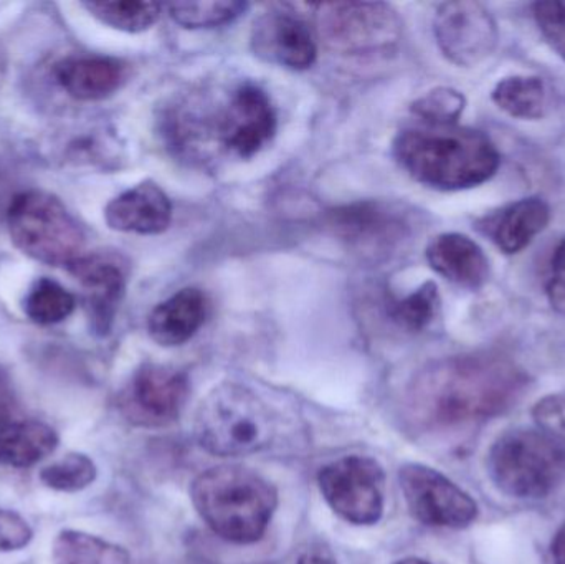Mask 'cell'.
<instances>
[{
	"label": "cell",
	"mask_w": 565,
	"mask_h": 564,
	"mask_svg": "<svg viewBox=\"0 0 565 564\" xmlns=\"http://www.w3.org/2000/svg\"><path fill=\"white\" fill-rule=\"evenodd\" d=\"M551 222V207L544 199L524 198L478 222V228L504 254L523 252Z\"/></svg>",
	"instance_id": "18"
},
{
	"label": "cell",
	"mask_w": 565,
	"mask_h": 564,
	"mask_svg": "<svg viewBox=\"0 0 565 564\" xmlns=\"http://www.w3.org/2000/svg\"><path fill=\"white\" fill-rule=\"evenodd\" d=\"M32 536V529L19 513L0 509V552H19Z\"/></svg>",
	"instance_id": "32"
},
{
	"label": "cell",
	"mask_w": 565,
	"mask_h": 564,
	"mask_svg": "<svg viewBox=\"0 0 565 564\" xmlns=\"http://www.w3.org/2000/svg\"><path fill=\"white\" fill-rule=\"evenodd\" d=\"M533 13L544 39L565 62V3L537 2Z\"/></svg>",
	"instance_id": "30"
},
{
	"label": "cell",
	"mask_w": 565,
	"mask_h": 564,
	"mask_svg": "<svg viewBox=\"0 0 565 564\" xmlns=\"http://www.w3.org/2000/svg\"><path fill=\"white\" fill-rule=\"evenodd\" d=\"M395 564H431V563L425 562V560H422V558H415V556H411V558L401 560V562H397Z\"/></svg>",
	"instance_id": "37"
},
{
	"label": "cell",
	"mask_w": 565,
	"mask_h": 564,
	"mask_svg": "<svg viewBox=\"0 0 565 564\" xmlns=\"http://www.w3.org/2000/svg\"><path fill=\"white\" fill-rule=\"evenodd\" d=\"M551 553H553L554 564H565V523L561 526L559 532L554 536L553 546H551Z\"/></svg>",
	"instance_id": "36"
},
{
	"label": "cell",
	"mask_w": 565,
	"mask_h": 564,
	"mask_svg": "<svg viewBox=\"0 0 565 564\" xmlns=\"http://www.w3.org/2000/svg\"><path fill=\"white\" fill-rule=\"evenodd\" d=\"M55 564H131L128 550L99 536L63 530L53 543Z\"/></svg>",
	"instance_id": "22"
},
{
	"label": "cell",
	"mask_w": 565,
	"mask_h": 564,
	"mask_svg": "<svg viewBox=\"0 0 565 564\" xmlns=\"http://www.w3.org/2000/svg\"><path fill=\"white\" fill-rule=\"evenodd\" d=\"M205 315V295L198 288H184L152 310L148 321L149 334L161 347H181L201 330Z\"/></svg>",
	"instance_id": "20"
},
{
	"label": "cell",
	"mask_w": 565,
	"mask_h": 564,
	"mask_svg": "<svg viewBox=\"0 0 565 564\" xmlns=\"http://www.w3.org/2000/svg\"><path fill=\"white\" fill-rule=\"evenodd\" d=\"M434 32L445 58L467 68L487 60L500 40L490 10L470 0L441 3L435 15Z\"/></svg>",
	"instance_id": "11"
},
{
	"label": "cell",
	"mask_w": 565,
	"mask_h": 564,
	"mask_svg": "<svg viewBox=\"0 0 565 564\" xmlns=\"http://www.w3.org/2000/svg\"><path fill=\"white\" fill-rule=\"evenodd\" d=\"M218 121V139L238 158L257 155L277 131V113L264 89L252 83L232 93Z\"/></svg>",
	"instance_id": "13"
},
{
	"label": "cell",
	"mask_w": 565,
	"mask_h": 564,
	"mask_svg": "<svg viewBox=\"0 0 565 564\" xmlns=\"http://www.w3.org/2000/svg\"><path fill=\"white\" fill-rule=\"evenodd\" d=\"M547 298L557 313L565 317V237L557 244L551 262V275L547 280Z\"/></svg>",
	"instance_id": "33"
},
{
	"label": "cell",
	"mask_w": 565,
	"mask_h": 564,
	"mask_svg": "<svg viewBox=\"0 0 565 564\" xmlns=\"http://www.w3.org/2000/svg\"><path fill=\"white\" fill-rule=\"evenodd\" d=\"M58 447L52 427L36 421L0 427V466L26 469L42 462Z\"/></svg>",
	"instance_id": "21"
},
{
	"label": "cell",
	"mask_w": 565,
	"mask_h": 564,
	"mask_svg": "<svg viewBox=\"0 0 565 564\" xmlns=\"http://www.w3.org/2000/svg\"><path fill=\"white\" fill-rule=\"evenodd\" d=\"M488 472L507 496L544 499L564 480L565 447L541 430H510L491 447Z\"/></svg>",
	"instance_id": "5"
},
{
	"label": "cell",
	"mask_w": 565,
	"mask_h": 564,
	"mask_svg": "<svg viewBox=\"0 0 565 564\" xmlns=\"http://www.w3.org/2000/svg\"><path fill=\"white\" fill-rule=\"evenodd\" d=\"M0 68H2V66H0Z\"/></svg>",
	"instance_id": "38"
},
{
	"label": "cell",
	"mask_w": 565,
	"mask_h": 564,
	"mask_svg": "<svg viewBox=\"0 0 565 564\" xmlns=\"http://www.w3.org/2000/svg\"><path fill=\"white\" fill-rule=\"evenodd\" d=\"M275 433L267 404L238 384L215 387L195 411V439L211 456L227 459L262 453L271 446Z\"/></svg>",
	"instance_id": "4"
},
{
	"label": "cell",
	"mask_w": 565,
	"mask_h": 564,
	"mask_svg": "<svg viewBox=\"0 0 565 564\" xmlns=\"http://www.w3.org/2000/svg\"><path fill=\"white\" fill-rule=\"evenodd\" d=\"M75 297L62 285L50 278H40L30 288L23 310L33 323L55 324L66 320L75 310Z\"/></svg>",
	"instance_id": "25"
},
{
	"label": "cell",
	"mask_w": 565,
	"mask_h": 564,
	"mask_svg": "<svg viewBox=\"0 0 565 564\" xmlns=\"http://www.w3.org/2000/svg\"><path fill=\"white\" fill-rule=\"evenodd\" d=\"M191 396L188 373L166 364L146 363L129 387L128 416L146 426H166L179 419Z\"/></svg>",
	"instance_id": "12"
},
{
	"label": "cell",
	"mask_w": 565,
	"mask_h": 564,
	"mask_svg": "<svg viewBox=\"0 0 565 564\" xmlns=\"http://www.w3.org/2000/svg\"><path fill=\"white\" fill-rule=\"evenodd\" d=\"M326 222L345 247L375 262L397 254L414 234L408 212L382 201L355 202L332 209Z\"/></svg>",
	"instance_id": "9"
},
{
	"label": "cell",
	"mask_w": 565,
	"mask_h": 564,
	"mask_svg": "<svg viewBox=\"0 0 565 564\" xmlns=\"http://www.w3.org/2000/svg\"><path fill=\"white\" fill-rule=\"evenodd\" d=\"M68 270L85 291L93 330L98 334L108 333L125 294L126 277L121 265L108 255H82L68 265Z\"/></svg>",
	"instance_id": "15"
},
{
	"label": "cell",
	"mask_w": 565,
	"mask_h": 564,
	"mask_svg": "<svg viewBox=\"0 0 565 564\" xmlns=\"http://www.w3.org/2000/svg\"><path fill=\"white\" fill-rule=\"evenodd\" d=\"M533 417L541 433L565 447V394H551L537 401Z\"/></svg>",
	"instance_id": "31"
},
{
	"label": "cell",
	"mask_w": 565,
	"mask_h": 564,
	"mask_svg": "<svg viewBox=\"0 0 565 564\" xmlns=\"http://www.w3.org/2000/svg\"><path fill=\"white\" fill-rule=\"evenodd\" d=\"M440 308V294L434 281H425L417 290L391 308V317L398 327L407 331H422L437 317Z\"/></svg>",
	"instance_id": "28"
},
{
	"label": "cell",
	"mask_w": 565,
	"mask_h": 564,
	"mask_svg": "<svg viewBox=\"0 0 565 564\" xmlns=\"http://www.w3.org/2000/svg\"><path fill=\"white\" fill-rule=\"evenodd\" d=\"M526 386V373L510 358L465 354L422 371L411 391V406L427 426H465L503 414Z\"/></svg>",
	"instance_id": "1"
},
{
	"label": "cell",
	"mask_w": 565,
	"mask_h": 564,
	"mask_svg": "<svg viewBox=\"0 0 565 564\" xmlns=\"http://www.w3.org/2000/svg\"><path fill=\"white\" fill-rule=\"evenodd\" d=\"M394 155L412 179L438 191L477 188L490 181L501 164L490 136L457 125L404 129L395 138Z\"/></svg>",
	"instance_id": "2"
},
{
	"label": "cell",
	"mask_w": 565,
	"mask_h": 564,
	"mask_svg": "<svg viewBox=\"0 0 565 564\" xmlns=\"http://www.w3.org/2000/svg\"><path fill=\"white\" fill-rule=\"evenodd\" d=\"M248 9V3L235 0H202V2L169 3L171 19L184 29H214L234 22Z\"/></svg>",
	"instance_id": "26"
},
{
	"label": "cell",
	"mask_w": 565,
	"mask_h": 564,
	"mask_svg": "<svg viewBox=\"0 0 565 564\" xmlns=\"http://www.w3.org/2000/svg\"><path fill=\"white\" fill-rule=\"evenodd\" d=\"M298 564H338L326 550H308L299 556Z\"/></svg>",
	"instance_id": "35"
},
{
	"label": "cell",
	"mask_w": 565,
	"mask_h": 564,
	"mask_svg": "<svg viewBox=\"0 0 565 564\" xmlns=\"http://www.w3.org/2000/svg\"><path fill=\"white\" fill-rule=\"evenodd\" d=\"M105 219L113 231L158 235L171 224L172 204L158 184L146 181L113 199L106 205Z\"/></svg>",
	"instance_id": "16"
},
{
	"label": "cell",
	"mask_w": 565,
	"mask_h": 564,
	"mask_svg": "<svg viewBox=\"0 0 565 564\" xmlns=\"http://www.w3.org/2000/svg\"><path fill=\"white\" fill-rule=\"evenodd\" d=\"M98 476L95 462L85 454L73 453L40 472L43 486L56 492H79L92 486Z\"/></svg>",
	"instance_id": "27"
},
{
	"label": "cell",
	"mask_w": 565,
	"mask_h": 564,
	"mask_svg": "<svg viewBox=\"0 0 565 564\" xmlns=\"http://www.w3.org/2000/svg\"><path fill=\"white\" fill-rule=\"evenodd\" d=\"M428 265L435 274L467 290L483 287L490 278V260L483 248L463 234L448 232L428 244Z\"/></svg>",
	"instance_id": "17"
},
{
	"label": "cell",
	"mask_w": 565,
	"mask_h": 564,
	"mask_svg": "<svg viewBox=\"0 0 565 564\" xmlns=\"http://www.w3.org/2000/svg\"><path fill=\"white\" fill-rule=\"evenodd\" d=\"M405 503L417 522L434 529L461 530L478 519L470 493L424 464H405L398 470Z\"/></svg>",
	"instance_id": "10"
},
{
	"label": "cell",
	"mask_w": 565,
	"mask_h": 564,
	"mask_svg": "<svg viewBox=\"0 0 565 564\" xmlns=\"http://www.w3.org/2000/svg\"><path fill=\"white\" fill-rule=\"evenodd\" d=\"M491 98L498 108L518 119H540L546 111V85L540 76H507L497 83Z\"/></svg>",
	"instance_id": "23"
},
{
	"label": "cell",
	"mask_w": 565,
	"mask_h": 564,
	"mask_svg": "<svg viewBox=\"0 0 565 564\" xmlns=\"http://www.w3.org/2000/svg\"><path fill=\"white\" fill-rule=\"evenodd\" d=\"M191 500L205 525L235 545L260 542L278 509V490L244 466L212 467L191 486Z\"/></svg>",
	"instance_id": "3"
},
{
	"label": "cell",
	"mask_w": 565,
	"mask_h": 564,
	"mask_svg": "<svg viewBox=\"0 0 565 564\" xmlns=\"http://www.w3.org/2000/svg\"><path fill=\"white\" fill-rule=\"evenodd\" d=\"M7 225L13 245L33 260L68 267L82 257V227L63 202L49 192L17 194L7 212Z\"/></svg>",
	"instance_id": "6"
},
{
	"label": "cell",
	"mask_w": 565,
	"mask_h": 564,
	"mask_svg": "<svg viewBox=\"0 0 565 564\" xmlns=\"http://www.w3.org/2000/svg\"><path fill=\"white\" fill-rule=\"evenodd\" d=\"M465 106L467 98L463 93L441 86L418 98L412 105V111L424 121V125L451 126L457 125L463 115Z\"/></svg>",
	"instance_id": "29"
},
{
	"label": "cell",
	"mask_w": 565,
	"mask_h": 564,
	"mask_svg": "<svg viewBox=\"0 0 565 564\" xmlns=\"http://www.w3.org/2000/svg\"><path fill=\"white\" fill-rule=\"evenodd\" d=\"M315 9L319 36L332 52L365 55L392 49L401 40V17L387 3H319Z\"/></svg>",
	"instance_id": "7"
},
{
	"label": "cell",
	"mask_w": 565,
	"mask_h": 564,
	"mask_svg": "<svg viewBox=\"0 0 565 564\" xmlns=\"http://www.w3.org/2000/svg\"><path fill=\"white\" fill-rule=\"evenodd\" d=\"M17 413V396L9 374L0 368V427L10 424Z\"/></svg>",
	"instance_id": "34"
},
{
	"label": "cell",
	"mask_w": 565,
	"mask_h": 564,
	"mask_svg": "<svg viewBox=\"0 0 565 564\" xmlns=\"http://www.w3.org/2000/svg\"><path fill=\"white\" fill-rule=\"evenodd\" d=\"M252 49L265 62L291 70L309 68L318 55L311 30L291 12L262 15L252 30Z\"/></svg>",
	"instance_id": "14"
},
{
	"label": "cell",
	"mask_w": 565,
	"mask_h": 564,
	"mask_svg": "<svg viewBox=\"0 0 565 564\" xmlns=\"http://www.w3.org/2000/svg\"><path fill=\"white\" fill-rule=\"evenodd\" d=\"M318 486L329 509L355 526L381 522L385 509L384 467L365 456H348L322 467Z\"/></svg>",
	"instance_id": "8"
},
{
	"label": "cell",
	"mask_w": 565,
	"mask_h": 564,
	"mask_svg": "<svg viewBox=\"0 0 565 564\" xmlns=\"http://www.w3.org/2000/svg\"><path fill=\"white\" fill-rule=\"evenodd\" d=\"M83 6L99 22L128 33H139L151 29L161 17L162 10V6L159 3L132 2V0L86 2Z\"/></svg>",
	"instance_id": "24"
},
{
	"label": "cell",
	"mask_w": 565,
	"mask_h": 564,
	"mask_svg": "<svg viewBox=\"0 0 565 564\" xmlns=\"http://www.w3.org/2000/svg\"><path fill=\"white\" fill-rule=\"evenodd\" d=\"M53 75L72 98L78 102H99L121 88L126 66L111 56L73 55L56 63Z\"/></svg>",
	"instance_id": "19"
}]
</instances>
